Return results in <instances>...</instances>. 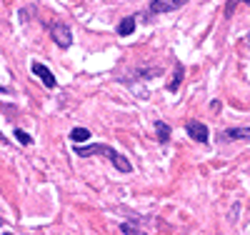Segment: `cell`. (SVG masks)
I'll return each instance as SVG.
<instances>
[{"label":"cell","instance_id":"cell-5","mask_svg":"<svg viewBox=\"0 0 250 235\" xmlns=\"http://www.w3.org/2000/svg\"><path fill=\"white\" fill-rule=\"evenodd\" d=\"M30 68H33V73L40 78V83H43L45 88H55V85H58V83H55V75H53V73H50V70L43 65V63H33Z\"/></svg>","mask_w":250,"mask_h":235},{"label":"cell","instance_id":"cell-10","mask_svg":"<svg viewBox=\"0 0 250 235\" xmlns=\"http://www.w3.org/2000/svg\"><path fill=\"white\" fill-rule=\"evenodd\" d=\"M155 133H158V140L160 143H168L170 140V125H165L163 120L155 123Z\"/></svg>","mask_w":250,"mask_h":235},{"label":"cell","instance_id":"cell-1","mask_svg":"<svg viewBox=\"0 0 250 235\" xmlns=\"http://www.w3.org/2000/svg\"><path fill=\"white\" fill-rule=\"evenodd\" d=\"M75 153L78 155H105L113 165H115V170H120V173H133V165H130V160L125 158V155H120L115 148H110V145H105V143H95V145H75Z\"/></svg>","mask_w":250,"mask_h":235},{"label":"cell","instance_id":"cell-8","mask_svg":"<svg viewBox=\"0 0 250 235\" xmlns=\"http://www.w3.org/2000/svg\"><path fill=\"white\" fill-rule=\"evenodd\" d=\"M135 33V18L130 15V18H123L120 23H118V35H133Z\"/></svg>","mask_w":250,"mask_h":235},{"label":"cell","instance_id":"cell-3","mask_svg":"<svg viewBox=\"0 0 250 235\" xmlns=\"http://www.w3.org/2000/svg\"><path fill=\"white\" fill-rule=\"evenodd\" d=\"M185 130H188V135H190L195 143H208V138H210V133H208V125L200 123V120H188V123H185Z\"/></svg>","mask_w":250,"mask_h":235},{"label":"cell","instance_id":"cell-6","mask_svg":"<svg viewBox=\"0 0 250 235\" xmlns=\"http://www.w3.org/2000/svg\"><path fill=\"white\" fill-rule=\"evenodd\" d=\"M220 140H250V128H228V130L220 133Z\"/></svg>","mask_w":250,"mask_h":235},{"label":"cell","instance_id":"cell-11","mask_svg":"<svg viewBox=\"0 0 250 235\" xmlns=\"http://www.w3.org/2000/svg\"><path fill=\"white\" fill-rule=\"evenodd\" d=\"M240 3L250 5V0H228V3H225V10H223V15H225V18H230V15H233V10H235V5H240Z\"/></svg>","mask_w":250,"mask_h":235},{"label":"cell","instance_id":"cell-9","mask_svg":"<svg viewBox=\"0 0 250 235\" xmlns=\"http://www.w3.org/2000/svg\"><path fill=\"white\" fill-rule=\"evenodd\" d=\"M70 140L78 145V143H88L90 140V130L88 128H73L70 130Z\"/></svg>","mask_w":250,"mask_h":235},{"label":"cell","instance_id":"cell-14","mask_svg":"<svg viewBox=\"0 0 250 235\" xmlns=\"http://www.w3.org/2000/svg\"><path fill=\"white\" fill-rule=\"evenodd\" d=\"M3 235H13V233H10V230H5V233H3Z\"/></svg>","mask_w":250,"mask_h":235},{"label":"cell","instance_id":"cell-15","mask_svg":"<svg viewBox=\"0 0 250 235\" xmlns=\"http://www.w3.org/2000/svg\"><path fill=\"white\" fill-rule=\"evenodd\" d=\"M0 225H3V218H0Z\"/></svg>","mask_w":250,"mask_h":235},{"label":"cell","instance_id":"cell-2","mask_svg":"<svg viewBox=\"0 0 250 235\" xmlns=\"http://www.w3.org/2000/svg\"><path fill=\"white\" fill-rule=\"evenodd\" d=\"M48 30H50V38H53V43L58 48H70V43H73V33H70V28L65 25V23H50L48 25Z\"/></svg>","mask_w":250,"mask_h":235},{"label":"cell","instance_id":"cell-4","mask_svg":"<svg viewBox=\"0 0 250 235\" xmlns=\"http://www.w3.org/2000/svg\"><path fill=\"white\" fill-rule=\"evenodd\" d=\"M188 0H153L150 3V13L153 15H163V13H170V10H178L180 5H185Z\"/></svg>","mask_w":250,"mask_h":235},{"label":"cell","instance_id":"cell-13","mask_svg":"<svg viewBox=\"0 0 250 235\" xmlns=\"http://www.w3.org/2000/svg\"><path fill=\"white\" fill-rule=\"evenodd\" d=\"M15 138H18V143H20V145H30V143H33V138H30L25 130H20V128L15 130Z\"/></svg>","mask_w":250,"mask_h":235},{"label":"cell","instance_id":"cell-16","mask_svg":"<svg viewBox=\"0 0 250 235\" xmlns=\"http://www.w3.org/2000/svg\"><path fill=\"white\" fill-rule=\"evenodd\" d=\"M248 43H250V40H248Z\"/></svg>","mask_w":250,"mask_h":235},{"label":"cell","instance_id":"cell-12","mask_svg":"<svg viewBox=\"0 0 250 235\" xmlns=\"http://www.w3.org/2000/svg\"><path fill=\"white\" fill-rule=\"evenodd\" d=\"M120 230H123V235H145L143 230H138L135 225H130V223H123L120 225Z\"/></svg>","mask_w":250,"mask_h":235},{"label":"cell","instance_id":"cell-7","mask_svg":"<svg viewBox=\"0 0 250 235\" xmlns=\"http://www.w3.org/2000/svg\"><path fill=\"white\" fill-rule=\"evenodd\" d=\"M183 73H185L183 63H180V60H175V73H173V80L168 83V90H170V93H178V88H180V80H183Z\"/></svg>","mask_w":250,"mask_h":235}]
</instances>
